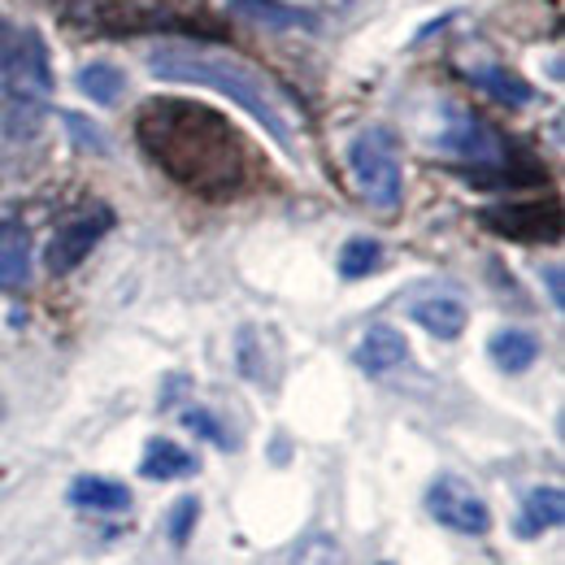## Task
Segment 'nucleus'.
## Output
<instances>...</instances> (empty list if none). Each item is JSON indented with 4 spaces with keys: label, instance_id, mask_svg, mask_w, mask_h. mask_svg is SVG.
Returning <instances> with one entry per match:
<instances>
[{
    "label": "nucleus",
    "instance_id": "nucleus-7",
    "mask_svg": "<svg viewBox=\"0 0 565 565\" xmlns=\"http://www.w3.org/2000/svg\"><path fill=\"white\" fill-rule=\"evenodd\" d=\"M439 148L461 157V161H475V166H504V157H509L504 140L495 136L483 118H475L466 109H452V118H448V127L439 136Z\"/></svg>",
    "mask_w": 565,
    "mask_h": 565
},
{
    "label": "nucleus",
    "instance_id": "nucleus-6",
    "mask_svg": "<svg viewBox=\"0 0 565 565\" xmlns=\"http://www.w3.org/2000/svg\"><path fill=\"white\" fill-rule=\"evenodd\" d=\"M109 226H114V213L109 210H92V213H83V217H74V222H66V226L49 239L44 266H49L53 275H71L74 266H83V257H92V248L109 235Z\"/></svg>",
    "mask_w": 565,
    "mask_h": 565
},
{
    "label": "nucleus",
    "instance_id": "nucleus-17",
    "mask_svg": "<svg viewBox=\"0 0 565 565\" xmlns=\"http://www.w3.org/2000/svg\"><path fill=\"white\" fill-rule=\"evenodd\" d=\"M565 518V500L557 488H535L522 504V518H518V535H544L553 526H562Z\"/></svg>",
    "mask_w": 565,
    "mask_h": 565
},
{
    "label": "nucleus",
    "instance_id": "nucleus-15",
    "mask_svg": "<svg viewBox=\"0 0 565 565\" xmlns=\"http://www.w3.org/2000/svg\"><path fill=\"white\" fill-rule=\"evenodd\" d=\"M235 361H239V374L248 383H275V353H270V335L262 327H244L239 340H235Z\"/></svg>",
    "mask_w": 565,
    "mask_h": 565
},
{
    "label": "nucleus",
    "instance_id": "nucleus-11",
    "mask_svg": "<svg viewBox=\"0 0 565 565\" xmlns=\"http://www.w3.org/2000/svg\"><path fill=\"white\" fill-rule=\"evenodd\" d=\"M26 270H31V235L22 222L0 217V291L22 287Z\"/></svg>",
    "mask_w": 565,
    "mask_h": 565
},
{
    "label": "nucleus",
    "instance_id": "nucleus-4",
    "mask_svg": "<svg viewBox=\"0 0 565 565\" xmlns=\"http://www.w3.org/2000/svg\"><path fill=\"white\" fill-rule=\"evenodd\" d=\"M426 509L439 526L448 531H461V535H488L492 531V509L488 500L475 492L470 483H461L457 475H444L430 483L426 492Z\"/></svg>",
    "mask_w": 565,
    "mask_h": 565
},
{
    "label": "nucleus",
    "instance_id": "nucleus-1",
    "mask_svg": "<svg viewBox=\"0 0 565 565\" xmlns=\"http://www.w3.org/2000/svg\"><path fill=\"white\" fill-rule=\"evenodd\" d=\"M136 136L143 152L192 196L231 201L248 183V143L217 109L179 96H157L140 109Z\"/></svg>",
    "mask_w": 565,
    "mask_h": 565
},
{
    "label": "nucleus",
    "instance_id": "nucleus-21",
    "mask_svg": "<svg viewBox=\"0 0 565 565\" xmlns=\"http://www.w3.org/2000/svg\"><path fill=\"white\" fill-rule=\"evenodd\" d=\"M291 565H344V548L335 535H309L296 544Z\"/></svg>",
    "mask_w": 565,
    "mask_h": 565
},
{
    "label": "nucleus",
    "instance_id": "nucleus-24",
    "mask_svg": "<svg viewBox=\"0 0 565 565\" xmlns=\"http://www.w3.org/2000/svg\"><path fill=\"white\" fill-rule=\"evenodd\" d=\"M66 118V127L74 131V140H78V148H92V152H105V136L96 131V127H87L78 114H62Z\"/></svg>",
    "mask_w": 565,
    "mask_h": 565
},
{
    "label": "nucleus",
    "instance_id": "nucleus-23",
    "mask_svg": "<svg viewBox=\"0 0 565 565\" xmlns=\"http://www.w3.org/2000/svg\"><path fill=\"white\" fill-rule=\"evenodd\" d=\"M183 426L201 430V435H205V439H213L217 448H231V439H226V435H222V426L210 418V409H188V414H183Z\"/></svg>",
    "mask_w": 565,
    "mask_h": 565
},
{
    "label": "nucleus",
    "instance_id": "nucleus-22",
    "mask_svg": "<svg viewBox=\"0 0 565 565\" xmlns=\"http://www.w3.org/2000/svg\"><path fill=\"white\" fill-rule=\"evenodd\" d=\"M196 513H201V500H196V495L174 500V509H170V518H166L170 544H188V535H192V526H196Z\"/></svg>",
    "mask_w": 565,
    "mask_h": 565
},
{
    "label": "nucleus",
    "instance_id": "nucleus-14",
    "mask_svg": "<svg viewBox=\"0 0 565 565\" xmlns=\"http://www.w3.org/2000/svg\"><path fill=\"white\" fill-rule=\"evenodd\" d=\"M414 322H418L423 331H430L435 340H457V335L466 331L470 313H466V305L452 300V296H430V300H418V305H414Z\"/></svg>",
    "mask_w": 565,
    "mask_h": 565
},
{
    "label": "nucleus",
    "instance_id": "nucleus-18",
    "mask_svg": "<svg viewBox=\"0 0 565 565\" xmlns=\"http://www.w3.org/2000/svg\"><path fill=\"white\" fill-rule=\"evenodd\" d=\"M78 92L87 100H96V105H114L127 92V74L118 66H109V62H92V66L78 71Z\"/></svg>",
    "mask_w": 565,
    "mask_h": 565
},
{
    "label": "nucleus",
    "instance_id": "nucleus-19",
    "mask_svg": "<svg viewBox=\"0 0 565 565\" xmlns=\"http://www.w3.org/2000/svg\"><path fill=\"white\" fill-rule=\"evenodd\" d=\"M475 83L488 92V96H495L500 105H513V109H522V105H531V83H522L513 71H504V66H479L475 71Z\"/></svg>",
    "mask_w": 565,
    "mask_h": 565
},
{
    "label": "nucleus",
    "instance_id": "nucleus-3",
    "mask_svg": "<svg viewBox=\"0 0 565 565\" xmlns=\"http://www.w3.org/2000/svg\"><path fill=\"white\" fill-rule=\"evenodd\" d=\"M349 170H353L361 196L374 210H396L401 205V161L387 131H361L349 143Z\"/></svg>",
    "mask_w": 565,
    "mask_h": 565
},
{
    "label": "nucleus",
    "instance_id": "nucleus-26",
    "mask_svg": "<svg viewBox=\"0 0 565 565\" xmlns=\"http://www.w3.org/2000/svg\"><path fill=\"white\" fill-rule=\"evenodd\" d=\"M548 282H553V305H562V275H557V266L548 270Z\"/></svg>",
    "mask_w": 565,
    "mask_h": 565
},
{
    "label": "nucleus",
    "instance_id": "nucleus-16",
    "mask_svg": "<svg viewBox=\"0 0 565 565\" xmlns=\"http://www.w3.org/2000/svg\"><path fill=\"white\" fill-rule=\"evenodd\" d=\"M488 353L492 361L504 370V374H522V370H531L535 365V356H540V340L531 335V331H495L492 344H488Z\"/></svg>",
    "mask_w": 565,
    "mask_h": 565
},
{
    "label": "nucleus",
    "instance_id": "nucleus-12",
    "mask_svg": "<svg viewBox=\"0 0 565 565\" xmlns=\"http://www.w3.org/2000/svg\"><path fill=\"white\" fill-rule=\"evenodd\" d=\"M140 475L152 479V483H170V479H188L196 475V457L174 444V439H148L143 448V461H140Z\"/></svg>",
    "mask_w": 565,
    "mask_h": 565
},
{
    "label": "nucleus",
    "instance_id": "nucleus-10",
    "mask_svg": "<svg viewBox=\"0 0 565 565\" xmlns=\"http://www.w3.org/2000/svg\"><path fill=\"white\" fill-rule=\"evenodd\" d=\"M231 13L262 22V26H275V31H318V18L300 4H287V0H231Z\"/></svg>",
    "mask_w": 565,
    "mask_h": 565
},
{
    "label": "nucleus",
    "instance_id": "nucleus-13",
    "mask_svg": "<svg viewBox=\"0 0 565 565\" xmlns=\"http://www.w3.org/2000/svg\"><path fill=\"white\" fill-rule=\"evenodd\" d=\"M71 504L74 509H87V513H122L131 509V492L114 479H100V475H83L71 483Z\"/></svg>",
    "mask_w": 565,
    "mask_h": 565
},
{
    "label": "nucleus",
    "instance_id": "nucleus-20",
    "mask_svg": "<svg viewBox=\"0 0 565 565\" xmlns=\"http://www.w3.org/2000/svg\"><path fill=\"white\" fill-rule=\"evenodd\" d=\"M379 266H383V244L370 239V235L349 239L344 253H340V275H344V279H365V275H374Z\"/></svg>",
    "mask_w": 565,
    "mask_h": 565
},
{
    "label": "nucleus",
    "instance_id": "nucleus-2",
    "mask_svg": "<svg viewBox=\"0 0 565 565\" xmlns=\"http://www.w3.org/2000/svg\"><path fill=\"white\" fill-rule=\"evenodd\" d=\"M148 71L166 78V83H196V87L222 92L239 109H248V118H257L282 148L296 143L291 109H287L282 92L257 66H248L231 53H217L205 44H161V49L148 53Z\"/></svg>",
    "mask_w": 565,
    "mask_h": 565
},
{
    "label": "nucleus",
    "instance_id": "nucleus-5",
    "mask_svg": "<svg viewBox=\"0 0 565 565\" xmlns=\"http://www.w3.org/2000/svg\"><path fill=\"white\" fill-rule=\"evenodd\" d=\"M479 222L509 235V239H557L562 235V210L557 201H509V205H492L479 213Z\"/></svg>",
    "mask_w": 565,
    "mask_h": 565
},
{
    "label": "nucleus",
    "instance_id": "nucleus-25",
    "mask_svg": "<svg viewBox=\"0 0 565 565\" xmlns=\"http://www.w3.org/2000/svg\"><path fill=\"white\" fill-rule=\"evenodd\" d=\"M18 35H22V31H18V26H9V22L0 18V66L9 62V53H13V44H18Z\"/></svg>",
    "mask_w": 565,
    "mask_h": 565
},
{
    "label": "nucleus",
    "instance_id": "nucleus-8",
    "mask_svg": "<svg viewBox=\"0 0 565 565\" xmlns=\"http://www.w3.org/2000/svg\"><path fill=\"white\" fill-rule=\"evenodd\" d=\"M100 26H109V31H205V35L217 31V26L205 22L201 13L140 9V4H114V9H100Z\"/></svg>",
    "mask_w": 565,
    "mask_h": 565
},
{
    "label": "nucleus",
    "instance_id": "nucleus-9",
    "mask_svg": "<svg viewBox=\"0 0 565 565\" xmlns=\"http://www.w3.org/2000/svg\"><path fill=\"white\" fill-rule=\"evenodd\" d=\"M353 361L365 374H387V370L409 361V344H405V335L396 327H370L361 335V344H356Z\"/></svg>",
    "mask_w": 565,
    "mask_h": 565
}]
</instances>
